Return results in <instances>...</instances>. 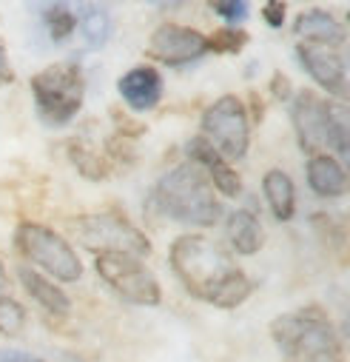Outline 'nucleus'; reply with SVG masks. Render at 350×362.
<instances>
[{
  "label": "nucleus",
  "mask_w": 350,
  "mask_h": 362,
  "mask_svg": "<svg viewBox=\"0 0 350 362\" xmlns=\"http://www.w3.org/2000/svg\"><path fill=\"white\" fill-rule=\"evenodd\" d=\"M168 259L174 274L186 286V291L203 303L231 311L239 308L253 294V283L231 259V254L205 237L188 234L174 240Z\"/></svg>",
  "instance_id": "f257e3e1"
},
{
  "label": "nucleus",
  "mask_w": 350,
  "mask_h": 362,
  "mask_svg": "<svg viewBox=\"0 0 350 362\" xmlns=\"http://www.w3.org/2000/svg\"><path fill=\"white\" fill-rule=\"evenodd\" d=\"M159 214H165L174 223L188 226H214L222 214V206L214 194V186L208 174L197 163H183L171 168L151 194Z\"/></svg>",
  "instance_id": "f03ea898"
},
{
  "label": "nucleus",
  "mask_w": 350,
  "mask_h": 362,
  "mask_svg": "<svg viewBox=\"0 0 350 362\" xmlns=\"http://www.w3.org/2000/svg\"><path fill=\"white\" fill-rule=\"evenodd\" d=\"M271 337L288 362H344L342 337L319 308L277 317L271 322Z\"/></svg>",
  "instance_id": "7ed1b4c3"
},
{
  "label": "nucleus",
  "mask_w": 350,
  "mask_h": 362,
  "mask_svg": "<svg viewBox=\"0 0 350 362\" xmlns=\"http://www.w3.org/2000/svg\"><path fill=\"white\" fill-rule=\"evenodd\" d=\"M32 95L43 123L66 126L77 117L85 98V77L77 63H54L32 77Z\"/></svg>",
  "instance_id": "20e7f679"
},
{
  "label": "nucleus",
  "mask_w": 350,
  "mask_h": 362,
  "mask_svg": "<svg viewBox=\"0 0 350 362\" xmlns=\"http://www.w3.org/2000/svg\"><path fill=\"white\" fill-rule=\"evenodd\" d=\"M15 245L29 262H35L37 268H43L46 274H52L60 283H77L83 277V262L77 251L71 248L66 237H60L49 226L23 220L15 228Z\"/></svg>",
  "instance_id": "39448f33"
},
{
  "label": "nucleus",
  "mask_w": 350,
  "mask_h": 362,
  "mask_svg": "<svg viewBox=\"0 0 350 362\" xmlns=\"http://www.w3.org/2000/svg\"><path fill=\"white\" fill-rule=\"evenodd\" d=\"M68 226H71V234L89 251L131 254V257H140V259L151 254L148 237L117 211H97V214L74 217Z\"/></svg>",
  "instance_id": "423d86ee"
},
{
  "label": "nucleus",
  "mask_w": 350,
  "mask_h": 362,
  "mask_svg": "<svg viewBox=\"0 0 350 362\" xmlns=\"http://www.w3.org/2000/svg\"><path fill=\"white\" fill-rule=\"evenodd\" d=\"M203 137L217 148V154L228 160H242L251 143L248 112L236 95H225L208 106L203 115Z\"/></svg>",
  "instance_id": "0eeeda50"
},
{
  "label": "nucleus",
  "mask_w": 350,
  "mask_h": 362,
  "mask_svg": "<svg viewBox=\"0 0 350 362\" xmlns=\"http://www.w3.org/2000/svg\"><path fill=\"white\" fill-rule=\"evenodd\" d=\"M95 268H97L100 280L109 283L114 288V294H120L126 303L159 305L162 288H159L157 277L145 268V262L140 257H131V254H97Z\"/></svg>",
  "instance_id": "6e6552de"
},
{
  "label": "nucleus",
  "mask_w": 350,
  "mask_h": 362,
  "mask_svg": "<svg viewBox=\"0 0 350 362\" xmlns=\"http://www.w3.org/2000/svg\"><path fill=\"white\" fill-rule=\"evenodd\" d=\"M291 117H294L296 140H299L302 151H308L310 157L322 154V148H327V140H330L333 103L322 100L310 88H302L291 100Z\"/></svg>",
  "instance_id": "1a4fd4ad"
},
{
  "label": "nucleus",
  "mask_w": 350,
  "mask_h": 362,
  "mask_svg": "<svg viewBox=\"0 0 350 362\" xmlns=\"http://www.w3.org/2000/svg\"><path fill=\"white\" fill-rule=\"evenodd\" d=\"M208 52V40L203 32L180 23H162L154 29L148 40V57L165 63V66H186L200 60Z\"/></svg>",
  "instance_id": "9d476101"
},
{
  "label": "nucleus",
  "mask_w": 350,
  "mask_h": 362,
  "mask_svg": "<svg viewBox=\"0 0 350 362\" xmlns=\"http://www.w3.org/2000/svg\"><path fill=\"white\" fill-rule=\"evenodd\" d=\"M296 54H299L305 71L325 88V92H330L333 98L350 100V77H347L342 57L333 49L319 46V43H299Z\"/></svg>",
  "instance_id": "9b49d317"
},
{
  "label": "nucleus",
  "mask_w": 350,
  "mask_h": 362,
  "mask_svg": "<svg viewBox=\"0 0 350 362\" xmlns=\"http://www.w3.org/2000/svg\"><path fill=\"white\" fill-rule=\"evenodd\" d=\"M186 154L191 157V163H197L205 174H208V180H211V186L219 192V194H225V197H239L242 194V180H239V174L231 168V163H225L219 154H217V148L200 134V137H191L188 143H186Z\"/></svg>",
  "instance_id": "f8f14e48"
},
{
  "label": "nucleus",
  "mask_w": 350,
  "mask_h": 362,
  "mask_svg": "<svg viewBox=\"0 0 350 362\" xmlns=\"http://www.w3.org/2000/svg\"><path fill=\"white\" fill-rule=\"evenodd\" d=\"M117 92L134 112H148L162 100V77L154 66H137L117 80Z\"/></svg>",
  "instance_id": "ddd939ff"
},
{
  "label": "nucleus",
  "mask_w": 350,
  "mask_h": 362,
  "mask_svg": "<svg viewBox=\"0 0 350 362\" xmlns=\"http://www.w3.org/2000/svg\"><path fill=\"white\" fill-rule=\"evenodd\" d=\"M18 277H20L23 288H26V294H29L43 311H49V314H54V317H66V314L71 311L68 294H66L60 286H54L52 280H46L40 271L23 265V268L18 271Z\"/></svg>",
  "instance_id": "4468645a"
},
{
  "label": "nucleus",
  "mask_w": 350,
  "mask_h": 362,
  "mask_svg": "<svg viewBox=\"0 0 350 362\" xmlns=\"http://www.w3.org/2000/svg\"><path fill=\"white\" fill-rule=\"evenodd\" d=\"M294 32L299 37H305V43H319V46H339L344 43V26L330 15V12H322V9H308L296 18V26Z\"/></svg>",
  "instance_id": "2eb2a0df"
},
{
  "label": "nucleus",
  "mask_w": 350,
  "mask_h": 362,
  "mask_svg": "<svg viewBox=\"0 0 350 362\" xmlns=\"http://www.w3.org/2000/svg\"><path fill=\"white\" fill-rule=\"evenodd\" d=\"M308 186L319 197H342L347 189V174L330 154H316L308 160Z\"/></svg>",
  "instance_id": "dca6fc26"
},
{
  "label": "nucleus",
  "mask_w": 350,
  "mask_h": 362,
  "mask_svg": "<svg viewBox=\"0 0 350 362\" xmlns=\"http://www.w3.org/2000/svg\"><path fill=\"white\" fill-rule=\"evenodd\" d=\"M228 240L236 254L251 257L265 245V228L256 220V214L239 209V211H231V217H228Z\"/></svg>",
  "instance_id": "f3484780"
},
{
  "label": "nucleus",
  "mask_w": 350,
  "mask_h": 362,
  "mask_svg": "<svg viewBox=\"0 0 350 362\" xmlns=\"http://www.w3.org/2000/svg\"><path fill=\"white\" fill-rule=\"evenodd\" d=\"M262 192H265L268 206H271V211L279 223L294 220V214H296V189H294V180L285 171L271 168L265 174V180H262Z\"/></svg>",
  "instance_id": "a211bd4d"
},
{
  "label": "nucleus",
  "mask_w": 350,
  "mask_h": 362,
  "mask_svg": "<svg viewBox=\"0 0 350 362\" xmlns=\"http://www.w3.org/2000/svg\"><path fill=\"white\" fill-rule=\"evenodd\" d=\"M80 32L89 49H103L111 37V15L103 6H85L80 15Z\"/></svg>",
  "instance_id": "6ab92c4d"
},
{
  "label": "nucleus",
  "mask_w": 350,
  "mask_h": 362,
  "mask_svg": "<svg viewBox=\"0 0 350 362\" xmlns=\"http://www.w3.org/2000/svg\"><path fill=\"white\" fill-rule=\"evenodd\" d=\"M40 18H43V26L49 29L52 40L54 43H63L74 35L77 29V15L66 6V4H49V6H40Z\"/></svg>",
  "instance_id": "aec40b11"
},
{
  "label": "nucleus",
  "mask_w": 350,
  "mask_h": 362,
  "mask_svg": "<svg viewBox=\"0 0 350 362\" xmlns=\"http://www.w3.org/2000/svg\"><path fill=\"white\" fill-rule=\"evenodd\" d=\"M71 151V160H74V165H77V171L83 174V177H89V180H103V177H109V163L97 154V151H92L89 146H83V143H71L68 146Z\"/></svg>",
  "instance_id": "412c9836"
},
{
  "label": "nucleus",
  "mask_w": 350,
  "mask_h": 362,
  "mask_svg": "<svg viewBox=\"0 0 350 362\" xmlns=\"http://www.w3.org/2000/svg\"><path fill=\"white\" fill-rule=\"evenodd\" d=\"M330 148L339 151V157L344 160V168L350 174V117L342 106H333V123H330Z\"/></svg>",
  "instance_id": "4be33fe9"
},
{
  "label": "nucleus",
  "mask_w": 350,
  "mask_h": 362,
  "mask_svg": "<svg viewBox=\"0 0 350 362\" xmlns=\"http://www.w3.org/2000/svg\"><path fill=\"white\" fill-rule=\"evenodd\" d=\"M23 325H26V308L12 297H0V334L18 337Z\"/></svg>",
  "instance_id": "5701e85b"
},
{
  "label": "nucleus",
  "mask_w": 350,
  "mask_h": 362,
  "mask_svg": "<svg viewBox=\"0 0 350 362\" xmlns=\"http://www.w3.org/2000/svg\"><path fill=\"white\" fill-rule=\"evenodd\" d=\"M208 40V52H217V54H236V52H242L245 49V43H248V32H242V29H217L211 37H205Z\"/></svg>",
  "instance_id": "b1692460"
},
{
  "label": "nucleus",
  "mask_w": 350,
  "mask_h": 362,
  "mask_svg": "<svg viewBox=\"0 0 350 362\" xmlns=\"http://www.w3.org/2000/svg\"><path fill=\"white\" fill-rule=\"evenodd\" d=\"M211 9L217 15H222L225 21H231V23L248 18V4H245V0H217V4H211Z\"/></svg>",
  "instance_id": "393cba45"
},
{
  "label": "nucleus",
  "mask_w": 350,
  "mask_h": 362,
  "mask_svg": "<svg viewBox=\"0 0 350 362\" xmlns=\"http://www.w3.org/2000/svg\"><path fill=\"white\" fill-rule=\"evenodd\" d=\"M285 12H288V4H282V0H268L265 9H262V15H265V23L279 29L285 23Z\"/></svg>",
  "instance_id": "a878e982"
},
{
  "label": "nucleus",
  "mask_w": 350,
  "mask_h": 362,
  "mask_svg": "<svg viewBox=\"0 0 350 362\" xmlns=\"http://www.w3.org/2000/svg\"><path fill=\"white\" fill-rule=\"evenodd\" d=\"M271 92H274L279 100H291V80H288L282 71L274 74V80H271Z\"/></svg>",
  "instance_id": "bb28decb"
},
{
  "label": "nucleus",
  "mask_w": 350,
  "mask_h": 362,
  "mask_svg": "<svg viewBox=\"0 0 350 362\" xmlns=\"http://www.w3.org/2000/svg\"><path fill=\"white\" fill-rule=\"evenodd\" d=\"M15 80V71L9 69V54H6V46L0 43V83H12Z\"/></svg>",
  "instance_id": "cd10ccee"
},
{
  "label": "nucleus",
  "mask_w": 350,
  "mask_h": 362,
  "mask_svg": "<svg viewBox=\"0 0 350 362\" xmlns=\"http://www.w3.org/2000/svg\"><path fill=\"white\" fill-rule=\"evenodd\" d=\"M6 288H9V274H6V265L0 262V297H4Z\"/></svg>",
  "instance_id": "c85d7f7f"
},
{
  "label": "nucleus",
  "mask_w": 350,
  "mask_h": 362,
  "mask_svg": "<svg viewBox=\"0 0 350 362\" xmlns=\"http://www.w3.org/2000/svg\"><path fill=\"white\" fill-rule=\"evenodd\" d=\"M12 362H40V359H29V356H15Z\"/></svg>",
  "instance_id": "c756f323"
},
{
  "label": "nucleus",
  "mask_w": 350,
  "mask_h": 362,
  "mask_svg": "<svg viewBox=\"0 0 350 362\" xmlns=\"http://www.w3.org/2000/svg\"><path fill=\"white\" fill-rule=\"evenodd\" d=\"M344 331H347V337H350V314H347V320H344Z\"/></svg>",
  "instance_id": "7c9ffc66"
}]
</instances>
